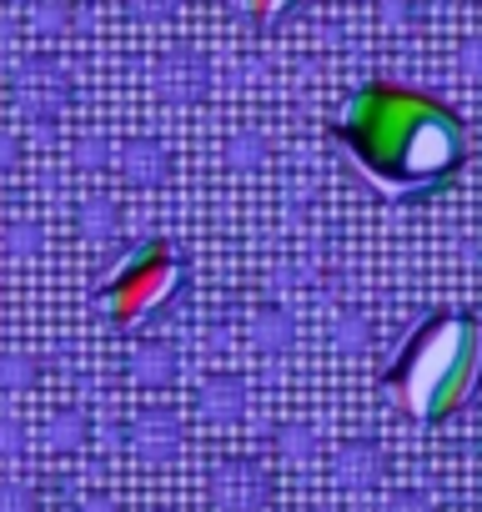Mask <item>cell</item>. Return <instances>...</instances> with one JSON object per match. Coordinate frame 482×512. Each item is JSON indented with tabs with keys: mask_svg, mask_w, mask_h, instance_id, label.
Returning a JSON list of instances; mask_svg holds the SVG:
<instances>
[{
	"mask_svg": "<svg viewBox=\"0 0 482 512\" xmlns=\"http://www.w3.org/2000/svg\"><path fill=\"white\" fill-rule=\"evenodd\" d=\"M332 136L382 196H432L467 161L462 121L427 91L387 81L352 91L332 121Z\"/></svg>",
	"mask_w": 482,
	"mask_h": 512,
	"instance_id": "cell-1",
	"label": "cell"
},
{
	"mask_svg": "<svg viewBox=\"0 0 482 512\" xmlns=\"http://www.w3.org/2000/svg\"><path fill=\"white\" fill-rule=\"evenodd\" d=\"M482 382V322L467 312H437L427 317L402 357L387 367V392L417 417V422H447L457 417Z\"/></svg>",
	"mask_w": 482,
	"mask_h": 512,
	"instance_id": "cell-2",
	"label": "cell"
},
{
	"mask_svg": "<svg viewBox=\"0 0 482 512\" xmlns=\"http://www.w3.org/2000/svg\"><path fill=\"white\" fill-rule=\"evenodd\" d=\"M176 282H181V272H176V262H171V251H166V246H146L141 262L111 287L116 322H141V317H151V312L171 297Z\"/></svg>",
	"mask_w": 482,
	"mask_h": 512,
	"instance_id": "cell-3",
	"label": "cell"
},
{
	"mask_svg": "<svg viewBox=\"0 0 482 512\" xmlns=\"http://www.w3.org/2000/svg\"><path fill=\"white\" fill-rule=\"evenodd\" d=\"M247 6L257 11V21H262V26H272V21H287V16L302 6V0H247Z\"/></svg>",
	"mask_w": 482,
	"mask_h": 512,
	"instance_id": "cell-4",
	"label": "cell"
}]
</instances>
